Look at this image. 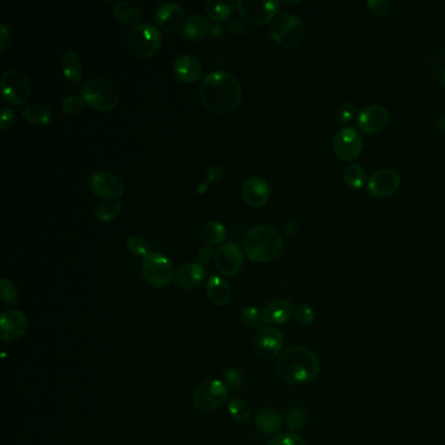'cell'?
Instances as JSON below:
<instances>
[{"mask_svg":"<svg viewBox=\"0 0 445 445\" xmlns=\"http://www.w3.org/2000/svg\"><path fill=\"white\" fill-rule=\"evenodd\" d=\"M199 95L203 105L210 112L226 115L241 105V86L233 75L213 71L203 79Z\"/></svg>","mask_w":445,"mask_h":445,"instance_id":"6da1fadb","label":"cell"},{"mask_svg":"<svg viewBox=\"0 0 445 445\" xmlns=\"http://www.w3.org/2000/svg\"><path fill=\"white\" fill-rule=\"evenodd\" d=\"M276 371L290 384H308L319 376L320 361L313 350L294 346L281 353L276 362Z\"/></svg>","mask_w":445,"mask_h":445,"instance_id":"7a4b0ae2","label":"cell"},{"mask_svg":"<svg viewBox=\"0 0 445 445\" xmlns=\"http://www.w3.org/2000/svg\"><path fill=\"white\" fill-rule=\"evenodd\" d=\"M284 250V238L278 230L260 225L248 230L243 238V251L256 263H270Z\"/></svg>","mask_w":445,"mask_h":445,"instance_id":"3957f363","label":"cell"},{"mask_svg":"<svg viewBox=\"0 0 445 445\" xmlns=\"http://www.w3.org/2000/svg\"><path fill=\"white\" fill-rule=\"evenodd\" d=\"M81 97L89 108L111 111L119 103V90L110 80L96 77L81 86Z\"/></svg>","mask_w":445,"mask_h":445,"instance_id":"277c9868","label":"cell"},{"mask_svg":"<svg viewBox=\"0 0 445 445\" xmlns=\"http://www.w3.org/2000/svg\"><path fill=\"white\" fill-rule=\"evenodd\" d=\"M164 37L153 24L141 23L132 28L127 36V48L137 58H149L162 46Z\"/></svg>","mask_w":445,"mask_h":445,"instance_id":"5b68a950","label":"cell"},{"mask_svg":"<svg viewBox=\"0 0 445 445\" xmlns=\"http://www.w3.org/2000/svg\"><path fill=\"white\" fill-rule=\"evenodd\" d=\"M304 25L301 19L293 13H281L272 21L270 37L278 46L297 48L304 38Z\"/></svg>","mask_w":445,"mask_h":445,"instance_id":"8992f818","label":"cell"},{"mask_svg":"<svg viewBox=\"0 0 445 445\" xmlns=\"http://www.w3.org/2000/svg\"><path fill=\"white\" fill-rule=\"evenodd\" d=\"M229 398V388L218 379H206L196 386L193 405L201 413H210L221 408Z\"/></svg>","mask_w":445,"mask_h":445,"instance_id":"52a82bcc","label":"cell"},{"mask_svg":"<svg viewBox=\"0 0 445 445\" xmlns=\"http://www.w3.org/2000/svg\"><path fill=\"white\" fill-rule=\"evenodd\" d=\"M175 269L168 256L159 253H150L141 263V275L153 288L169 286L175 277Z\"/></svg>","mask_w":445,"mask_h":445,"instance_id":"ba28073f","label":"cell"},{"mask_svg":"<svg viewBox=\"0 0 445 445\" xmlns=\"http://www.w3.org/2000/svg\"><path fill=\"white\" fill-rule=\"evenodd\" d=\"M0 84L4 99L14 106L26 103L32 95V84L28 76L17 70H7L3 73Z\"/></svg>","mask_w":445,"mask_h":445,"instance_id":"9c48e42d","label":"cell"},{"mask_svg":"<svg viewBox=\"0 0 445 445\" xmlns=\"http://www.w3.org/2000/svg\"><path fill=\"white\" fill-rule=\"evenodd\" d=\"M238 11L241 13V19L248 24H268L277 17L279 10V1L277 0H239L237 1Z\"/></svg>","mask_w":445,"mask_h":445,"instance_id":"30bf717a","label":"cell"},{"mask_svg":"<svg viewBox=\"0 0 445 445\" xmlns=\"http://www.w3.org/2000/svg\"><path fill=\"white\" fill-rule=\"evenodd\" d=\"M284 348V335L273 326L260 328L253 337V349L263 361H272L281 355Z\"/></svg>","mask_w":445,"mask_h":445,"instance_id":"8fae6325","label":"cell"},{"mask_svg":"<svg viewBox=\"0 0 445 445\" xmlns=\"http://www.w3.org/2000/svg\"><path fill=\"white\" fill-rule=\"evenodd\" d=\"M332 146L339 159L350 162L361 156L364 141L355 128L344 127L335 135Z\"/></svg>","mask_w":445,"mask_h":445,"instance_id":"7c38bea8","label":"cell"},{"mask_svg":"<svg viewBox=\"0 0 445 445\" xmlns=\"http://www.w3.org/2000/svg\"><path fill=\"white\" fill-rule=\"evenodd\" d=\"M92 192L108 200H118L124 195V183L118 175L108 170L96 171L89 177Z\"/></svg>","mask_w":445,"mask_h":445,"instance_id":"4fadbf2b","label":"cell"},{"mask_svg":"<svg viewBox=\"0 0 445 445\" xmlns=\"http://www.w3.org/2000/svg\"><path fill=\"white\" fill-rule=\"evenodd\" d=\"M215 265L221 276H237L243 265V253L235 241L221 244L215 253Z\"/></svg>","mask_w":445,"mask_h":445,"instance_id":"5bb4252c","label":"cell"},{"mask_svg":"<svg viewBox=\"0 0 445 445\" xmlns=\"http://www.w3.org/2000/svg\"><path fill=\"white\" fill-rule=\"evenodd\" d=\"M29 322L24 313L19 310H7L0 317V337L4 342H13L24 336Z\"/></svg>","mask_w":445,"mask_h":445,"instance_id":"9a60e30c","label":"cell"},{"mask_svg":"<svg viewBox=\"0 0 445 445\" xmlns=\"http://www.w3.org/2000/svg\"><path fill=\"white\" fill-rule=\"evenodd\" d=\"M389 112L379 105H370L362 108L357 117V126L364 133H379L389 124Z\"/></svg>","mask_w":445,"mask_h":445,"instance_id":"2e32d148","label":"cell"},{"mask_svg":"<svg viewBox=\"0 0 445 445\" xmlns=\"http://www.w3.org/2000/svg\"><path fill=\"white\" fill-rule=\"evenodd\" d=\"M401 186L399 174L390 169H382L375 171L368 181V192L373 197H388L397 191Z\"/></svg>","mask_w":445,"mask_h":445,"instance_id":"e0dca14e","label":"cell"},{"mask_svg":"<svg viewBox=\"0 0 445 445\" xmlns=\"http://www.w3.org/2000/svg\"><path fill=\"white\" fill-rule=\"evenodd\" d=\"M270 195V186L263 177H250L241 187V196L246 204L253 209H259L268 204Z\"/></svg>","mask_w":445,"mask_h":445,"instance_id":"ac0fdd59","label":"cell"},{"mask_svg":"<svg viewBox=\"0 0 445 445\" xmlns=\"http://www.w3.org/2000/svg\"><path fill=\"white\" fill-rule=\"evenodd\" d=\"M186 13L181 4L175 1H168L159 6L156 12V23L164 32H175L184 23Z\"/></svg>","mask_w":445,"mask_h":445,"instance_id":"d6986e66","label":"cell"},{"mask_svg":"<svg viewBox=\"0 0 445 445\" xmlns=\"http://www.w3.org/2000/svg\"><path fill=\"white\" fill-rule=\"evenodd\" d=\"M172 68L175 76L181 81L187 84H193L199 81L203 75L201 63L188 54H181L179 57H177L172 64Z\"/></svg>","mask_w":445,"mask_h":445,"instance_id":"ffe728a7","label":"cell"},{"mask_svg":"<svg viewBox=\"0 0 445 445\" xmlns=\"http://www.w3.org/2000/svg\"><path fill=\"white\" fill-rule=\"evenodd\" d=\"M294 311L295 310L293 308V304L289 301L278 298V299L269 301L265 306L264 310L261 313V317H263V322H265L266 324H286L291 319Z\"/></svg>","mask_w":445,"mask_h":445,"instance_id":"44dd1931","label":"cell"},{"mask_svg":"<svg viewBox=\"0 0 445 445\" xmlns=\"http://www.w3.org/2000/svg\"><path fill=\"white\" fill-rule=\"evenodd\" d=\"M204 266L199 263H187L178 268L175 273V284L181 290L196 289L204 281Z\"/></svg>","mask_w":445,"mask_h":445,"instance_id":"7402d4cb","label":"cell"},{"mask_svg":"<svg viewBox=\"0 0 445 445\" xmlns=\"http://www.w3.org/2000/svg\"><path fill=\"white\" fill-rule=\"evenodd\" d=\"M112 11H114V16L117 17V20L121 24H137L143 19L141 7L132 0L117 1L112 7Z\"/></svg>","mask_w":445,"mask_h":445,"instance_id":"603a6c76","label":"cell"},{"mask_svg":"<svg viewBox=\"0 0 445 445\" xmlns=\"http://www.w3.org/2000/svg\"><path fill=\"white\" fill-rule=\"evenodd\" d=\"M206 295L209 301L215 303L216 306L228 304L231 295L229 284L224 278L212 275L206 281Z\"/></svg>","mask_w":445,"mask_h":445,"instance_id":"cb8c5ba5","label":"cell"},{"mask_svg":"<svg viewBox=\"0 0 445 445\" xmlns=\"http://www.w3.org/2000/svg\"><path fill=\"white\" fill-rule=\"evenodd\" d=\"M61 67L63 75L73 83L80 84L83 79V63L80 57L72 51L66 50L61 55Z\"/></svg>","mask_w":445,"mask_h":445,"instance_id":"d4e9b609","label":"cell"},{"mask_svg":"<svg viewBox=\"0 0 445 445\" xmlns=\"http://www.w3.org/2000/svg\"><path fill=\"white\" fill-rule=\"evenodd\" d=\"M210 29L212 25L206 17L203 14H193L184 24L183 36L191 42H199L203 41L205 37L210 33Z\"/></svg>","mask_w":445,"mask_h":445,"instance_id":"484cf974","label":"cell"},{"mask_svg":"<svg viewBox=\"0 0 445 445\" xmlns=\"http://www.w3.org/2000/svg\"><path fill=\"white\" fill-rule=\"evenodd\" d=\"M256 426L263 433H278L282 428V418L275 409H261L256 414Z\"/></svg>","mask_w":445,"mask_h":445,"instance_id":"4316f807","label":"cell"},{"mask_svg":"<svg viewBox=\"0 0 445 445\" xmlns=\"http://www.w3.org/2000/svg\"><path fill=\"white\" fill-rule=\"evenodd\" d=\"M235 6H237V3L233 0H230V1L206 0L204 4L205 12L208 13L209 19H212L213 21L224 23L231 16Z\"/></svg>","mask_w":445,"mask_h":445,"instance_id":"83f0119b","label":"cell"},{"mask_svg":"<svg viewBox=\"0 0 445 445\" xmlns=\"http://www.w3.org/2000/svg\"><path fill=\"white\" fill-rule=\"evenodd\" d=\"M23 117L25 121L34 124V126H48L52 121L51 111L48 106L42 103H33L23 110Z\"/></svg>","mask_w":445,"mask_h":445,"instance_id":"f1b7e54d","label":"cell"},{"mask_svg":"<svg viewBox=\"0 0 445 445\" xmlns=\"http://www.w3.org/2000/svg\"><path fill=\"white\" fill-rule=\"evenodd\" d=\"M226 234H228L226 228L222 224L217 222V221L206 222L200 230L201 241H204L208 244H212V246L219 244V243L225 241Z\"/></svg>","mask_w":445,"mask_h":445,"instance_id":"f546056e","label":"cell"},{"mask_svg":"<svg viewBox=\"0 0 445 445\" xmlns=\"http://www.w3.org/2000/svg\"><path fill=\"white\" fill-rule=\"evenodd\" d=\"M121 208H123V205H121V201H118V200H106V201H103V203H101L97 206L96 210H95V216H96L98 221L108 224V222L114 221L117 217L119 216Z\"/></svg>","mask_w":445,"mask_h":445,"instance_id":"4dcf8cb0","label":"cell"},{"mask_svg":"<svg viewBox=\"0 0 445 445\" xmlns=\"http://www.w3.org/2000/svg\"><path fill=\"white\" fill-rule=\"evenodd\" d=\"M366 172L357 164H350L344 170V181L353 190H361L366 183Z\"/></svg>","mask_w":445,"mask_h":445,"instance_id":"1f68e13d","label":"cell"},{"mask_svg":"<svg viewBox=\"0 0 445 445\" xmlns=\"http://www.w3.org/2000/svg\"><path fill=\"white\" fill-rule=\"evenodd\" d=\"M228 410L231 418L238 423H247L251 418V408L241 398L230 399Z\"/></svg>","mask_w":445,"mask_h":445,"instance_id":"d6a6232c","label":"cell"},{"mask_svg":"<svg viewBox=\"0 0 445 445\" xmlns=\"http://www.w3.org/2000/svg\"><path fill=\"white\" fill-rule=\"evenodd\" d=\"M285 421L291 431H301L307 423V414L301 408H291L286 413Z\"/></svg>","mask_w":445,"mask_h":445,"instance_id":"836d02e7","label":"cell"},{"mask_svg":"<svg viewBox=\"0 0 445 445\" xmlns=\"http://www.w3.org/2000/svg\"><path fill=\"white\" fill-rule=\"evenodd\" d=\"M85 101L83 97L68 96L61 101V110L63 114L68 117H76L84 108Z\"/></svg>","mask_w":445,"mask_h":445,"instance_id":"e575fe53","label":"cell"},{"mask_svg":"<svg viewBox=\"0 0 445 445\" xmlns=\"http://www.w3.org/2000/svg\"><path fill=\"white\" fill-rule=\"evenodd\" d=\"M0 294H1V299L7 304V306H14L17 301H19V294H17V289L13 285L12 281L8 278H1L0 281Z\"/></svg>","mask_w":445,"mask_h":445,"instance_id":"d590c367","label":"cell"},{"mask_svg":"<svg viewBox=\"0 0 445 445\" xmlns=\"http://www.w3.org/2000/svg\"><path fill=\"white\" fill-rule=\"evenodd\" d=\"M127 248L130 253L139 257H146L149 255V247L144 238L140 235H131L127 239Z\"/></svg>","mask_w":445,"mask_h":445,"instance_id":"8d00e7d4","label":"cell"},{"mask_svg":"<svg viewBox=\"0 0 445 445\" xmlns=\"http://www.w3.org/2000/svg\"><path fill=\"white\" fill-rule=\"evenodd\" d=\"M268 445H307L299 435L293 433H277Z\"/></svg>","mask_w":445,"mask_h":445,"instance_id":"74e56055","label":"cell"},{"mask_svg":"<svg viewBox=\"0 0 445 445\" xmlns=\"http://www.w3.org/2000/svg\"><path fill=\"white\" fill-rule=\"evenodd\" d=\"M241 322L247 326H257L260 324V322L263 320L261 317V313L259 311L257 307L255 306H247V307H243L241 311Z\"/></svg>","mask_w":445,"mask_h":445,"instance_id":"f35d334b","label":"cell"},{"mask_svg":"<svg viewBox=\"0 0 445 445\" xmlns=\"http://www.w3.org/2000/svg\"><path fill=\"white\" fill-rule=\"evenodd\" d=\"M366 6L370 13L377 17H386L392 11V6L388 0H368Z\"/></svg>","mask_w":445,"mask_h":445,"instance_id":"ab89813d","label":"cell"},{"mask_svg":"<svg viewBox=\"0 0 445 445\" xmlns=\"http://www.w3.org/2000/svg\"><path fill=\"white\" fill-rule=\"evenodd\" d=\"M225 380L231 389H239L244 384V375L235 367H229L224 373Z\"/></svg>","mask_w":445,"mask_h":445,"instance_id":"60d3db41","label":"cell"},{"mask_svg":"<svg viewBox=\"0 0 445 445\" xmlns=\"http://www.w3.org/2000/svg\"><path fill=\"white\" fill-rule=\"evenodd\" d=\"M294 317L295 320L301 325L313 324L315 320V311L310 306L307 304H301L299 307L295 308L294 311Z\"/></svg>","mask_w":445,"mask_h":445,"instance_id":"b9f144b4","label":"cell"},{"mask_svg":"<svg viewBox=\"0 0 445 445\" xmlns=\"http://www.w3.org/2000/svg\"><path fill=\"white\" fill-rule=\"evenodd\" d=\"M16 123V114L11 108H4L1 110L0 115V131L8 132L11 131Z\"/></svg>","mask_w":445,"mask_h":445,"instance_id":"7bdbcfd3","label":"cell"},{"mask_svg":"<svg viewBox=\"0 0 445 445\" xmlns=\"http://www.w3.org/2000/svg\"><path fill=\"white\" fill-rule=\"evenodd\" d=\"M355 117V108L351 103H344L338 111V121L342 124H349Z\"/></svg>","mask_w":445,"mask_h":445,"instance_id":"ee69618b","label":"cell"},{"mask_svg":"<svg viewBox=\"0 0 445 445\" xmlns=\"http://www.w3.org/2000/svg\"><path fill=\"white\" fill-rule=\"evenodd\" d=\"M10 42H11V32L7 25L1 24L0 26V51L1 52L7 50L10 46Z\"/></svg>","mask_w":445,"mask_h":445,"instance_id":"f6af8a7d","label":"cell"},{"mask_svg":"<svg viewBox=\"0 0 445 445\" xmlns=\"http://www.w3.org/2000/svg\"><path fill=\"white\" fill-rule=\"evenodd\" d=\"M215 253L213 250L209 247V246H204L200 248V251L197 253V260H199V264L204 265L208 264L212 257H215Z\"/></svg>","mask_w":445,"mask_h":445,"instance_id":"bcb514c9","label":"cell"},{"mask_svg":"<svg viewBox=\"0 0 445 445\" xmlns=\"http://www.w3.org/2000/svg\"><path fill=\"white\" fill-rule=\"evenodd\" d=\"M222 178V168L221 166H213L208 171V183H215Z\"/></svg>","mask_w":445,"mask_h":445,"instance_id":"7dc6e473","label":"cell"},{"mask_svg":"<svg viewBox=\"0 0 445 445\" xmlns=\"http://www.w3.org/2000/svg\"><path fill=\"white\" fill-rule=\"evenodd\" d=\"M209 184H210V183H208V181H206V183H204V184H201V186H199V187H197V190H196V192L197 193L206 192V190H208V187H209Z\"/></svg>","mask_w":445,"mask_h":445,"instance_id":"c3c4849f","label":"cell"},{"mask_svg":"<svg viewBox=\"0 0 445 445\" xmlns=\"http://www.w3.org/2000/svg\"><path fill=\"white\" fill-rule=\"evenodd\" d=\"M440 83L445 86V68L442 71V73H440Z\"/></svg>","mask_w":445,"mask_h":445,"instance_id":"681fc988","label":"cell"},{"mask_svg":"<svg viewBox=\"0 0 445 445\" xmlns=\"http://www.w3.org/2000/svg\"><path fill=\"white\" fill-rule=\"evenodd\" d=\"M213 29H215V30H216V32H215V33H213V34H215V36H218V34H222V30H224V29H222V28H219V29H218V28H215V26H213Z\"/></svg>","mask_w":445,"mask_h":445,"instance_id":"f907efd6","label":"cell"}]
</instances>
